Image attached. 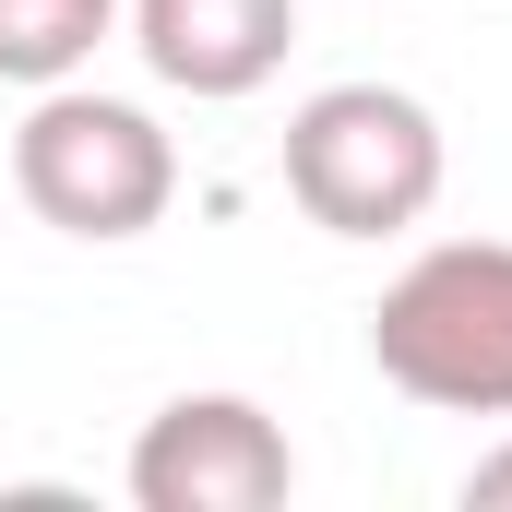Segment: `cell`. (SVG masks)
Wrapping results in <instances>:
<instances>
[{"label":"cell","mask_w":512,"mask_h":512,"mask_svg":"<svg viewBox=\"0 0 512 512\" xmlns=\"http://www.w3.org/2000/svg\"><path fill=\"white\" fill-rule=\"evenodd\" d=\"M465 512H512V441H501V453H477V465H465Z\"/></svg>","instance_id":"obj_7"},{"label":"cell","mask_w":512,"mask_h":512,"mask_svg":"<svg viewBox=\"0 0 512 512\" xmlns=\"http://www.w3.org/2000/svg\"><path fill=\"white\" fill-rule=\"evenodd\" d=\"M370 358L441 417H512V239H429L370 298Z\"/></svg>","instance_id":"obj_1"},{"label":"cell","mask_w":512,"mask_h":512,"mask_svg":"<svg viewBox=\"0 0 512 512\" xmlns=\"http://www.w3.org/2000/svg\"><path fill=\"white\" fill-rule=\"evenodd\" d=\"M143 72L191 108H227V96H262L298 48V0H131L120 12Z\"/></svg>","instance_id":"obj_5"},{"label":"cell","mask_w":512,"mask_h":512,"mask_svg":"<svg viewBox=\"0 0 512 512\" xmlns=\"http://www.w3.org/2000/svg\"><path fill=\"white\" fill-rule=\"evenodd\" d=\"M441 179H453L441 120L405 84H322L286 120V203L322 239H405V227H429Z\"/></svg>","instance_id":"obj_2"},{"label":"cell","mask_w":512,"mask_h":512,"mask_svg":"<svg viewBox=\"0 0 512 512\" xmlns=\"http://www.w3.org/2000/svg\"><path fill=\"white\" fill-rule=\"evenodd\" d=\"M12 191H24L36 227L120 251V239H143V227L179 203V143L155 131V108L96 96V84L72 72V84H48V96L24 108V131H12Z\"/></svg>","instance_id":"obj_3"},{"label":"cell","mask_w":512,"mask_h":512,"mask_svg":"<svg viewBox=\"0 0 512 512\" xmlns=\"http://www.w3.org/2000/svg\"><path fill=\"white\" fill-rule=\"evenodd\" d=\"M286 489H298V453L251 393H179L131 441V501L143 512H274Z\"/></svg>","instance_id":"obj_4"},{"label":"cell","mask_w":512,"mask_h":512,"mask_svg":"<svg viewBox=\"0 0 512 512\" xmlns=\"http://www.w3.org/2000/svg\"><path fill=\"white\" fill-rule=\"evenodd\" d=\"M131 0H0V84H24V96H48V84H72L108 36H120Z\"/></svg>","instance_id":"obj_6"}]
</instances>
